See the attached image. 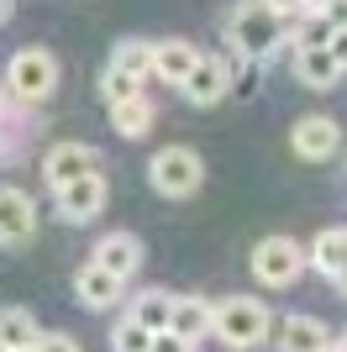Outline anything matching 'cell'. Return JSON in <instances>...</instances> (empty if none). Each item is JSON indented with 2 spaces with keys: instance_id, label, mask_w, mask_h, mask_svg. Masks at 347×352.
<instances>
[{
  "instance_id": "17",
  "label": "cell",
  "mask_w": 347,
  "mask_h": 352,
  "mask_svg": "<svg viewBox=\"0 0 347 352\" xmlns=\"http://www.w3.org/2000/svg\"><path fill=\"white\" fill-rule=\"evenodd\" d=\"M295 79H300L305 89H332L337 79H342V69L332 63L326 47H295Z\"/></svg>"
},
{
  "instance_id": "1",
  "label": "cell",
  "mask_w": 347,
  "mask_h": 352,
  "mask_svg": "<svg viewBox=\"0 0 347 352\" xmlns=\"http://www.w3.org/2000/svg\"><path fill=\"white\" fill-rule=\"evenodd\" d=\"M227 43L237 47L247 63H258L284 43V21H279V11L269 0H242V6H231V16H227Z\"/></svg>"
},
{
  "instance_id": "5",
  "label": "cell",
  "mask_w": 347,
  "mask_h": 352,
  "mask_svg": "<svg viewBox=\"0 0 347 352\" xmlns=\"http://www.w3.org/2000/svg\"><path fill=\"white\" fill-rule=\"evenodd\" d=\"M300 268H305V248L295 242V236H263L258 248H253V279L269 284V289L295 284Z\"/></svg>"
},
{
  "instance_id": "32",
  "label": "cell",
  "mask_w": 347,
  "mask_h": 352,
  "mask_svg": "<svg viewBox=\"0 0 347 352\" xmlns=\"http://www.w3.org/2000/svg\"><path fill=\"white\" fill-rule=\"evenodd\" d=\"M332 284H337V294H347V268H342V274H337Z\"/></svg>"
},
{
  "instance_id": "24",
  "label": "cell",
  "mask_w": 347,
  "mask_h": 352,
  "mask_svg": "<svg viewBox=\"0 0 347 352\" xmlns=\"http://www.w3.org/2000/svg\"><path fill=\"white\" fill-rule=\"evenodd\" d=\"M332 43V21L316 11H305V27H300V47H326Z\"/></svg>"
},
{
  "instance_id": "16",
  "label": "cell",
  "mask_w": 347,
  "mask_h": 352,
  "mask_svg": "<svg viewBox=\"0 0 347 352\" xmlns=\"http://www.w3.org/2000/svg\"><path fill=\"white\" fill-rule=\"evenodd\" d=\"M305 263L316 268V274H326V279H337L347 268V226H326V232L305 248Z\"/></svg>"
},
{
  "instance_id": "22",
  "label": "cell",
  "mask_w": 347,
  "mask_h": 352,
  "mask_svg": "<svg viewBox=\"0 0 347 352\" xmlns=\"http://www.w3.org/2000/svg\"><path fill=\"white\" fill-rule=\"evenodd\" d=\"M147 347H153V331H147V326H137L132 316L111 331V352H147Z\"/></svg>"
},
{
  "instance_id": "29",
  "label": "cell",
  "mask_w": 347,
  "mask_h": 352,
  "mask_svg": "<svg viewBox=\"0 0 347 352\" xmlns=\"http://www.w3.org/2000/svg\"><path fill=\"white\" fill-rule=\"evenodd\" d=\"M295 11H316L321 16V11H326V0H295Z\"/></svg>"
},
{
  "instance_id": "27",
  "label": "cell",
  "mask_w": 347,
  "mask_h": 352,
  "mask_svg": "<svg viewBox=\"0 0 347 352\" xmlns=\"http://www.w3.org/2000/svg\"><path fill=\"white\" fill-rule=\"evenodd\" d=\"M326 21H332V32H347V0H326Z\"/></svg>"
},
{
  "instance_id": "19",
  "label": "cell",
  "mask_w": 347,
  "mask_h": 352,
  "mask_svg": "<svg viewBox=\"0 0 347 352\" xmlns=\"http://www.w3.org/2000/svg\"><path fill=\"white\" fill-rule=\"evenodd\" d=\"M153 116H158V111H153V100H147V95H132V100H116V105H111V126H116L121 137H132V142L153 132Z\"/></svg>"
},
{
  "instance_id": "25",
  "label": "cell",
  "mask_w": 347,
  "mask_h": 352,
  "mask_svg": "<svg viewBox=\"0 0 347 352\" xmlns=\"http://www.w3.org/2000/svg\"><path fill=\"white\" fill-rule=\"evenodd\" d=\"M32 352H79V342L63 337V331H43V337L32 342Z\"/></svg>"
},
{
  "instance_id": "23",
  "label": "cell",
  "mask_w": 347,
  "mask_h": 352,
  "mask_svg": "<svg viewBox=\"0 0 347 352\" xmlns=\"http://www.w3.org/2000/svg\"><path fill=\"white\" fill-rule=\"evenodd\" d=\"M101 95H105V105H116V100L143 95V85H137V79H127V74H116V69H105V74H101Z\"/></svg>"
},
{
  "instance_id": "9",
  "label": "cell",
  "mask_w": 347,
  "mask_h": 352,
  "mask_svg": "<svg viewBox=\"0 0 347 352\" xmlns=\"http://www.w3.org/2000/svg\"><path fill=\"white\" fill-rule=\"evenodd\" d=\"M289 147H295L305 163H326V158H337V147H342V126H337L332 116H300L295 132H289Z\"/></svg>"
},
{
  "instance_id": "26",
  "label": "cell",
  "mask_w": 347,
  "mask_h": 352,
  "mask_svg": "<svg viewBox=\"0 0 347 352\" xmlns=\"http://www.w3.org/2000/svg\"><path fill=\"white\" fill-rule=\"evenodd\" d=\"M147 352H195V342L174 337V331H153V347H147Z\"/></svg>"
},
{
  "instance_id": "6",
  "label": "cell",
  "mask_w": 347,
  "mask_h": 352,
  "mask_svg": "<svg viewBox=\"0 0 347 352\" xmlns=\"http://www.w3.org/2000/svg\"><path fill=\"white\" fill-rule=\"evenodd\" d=\"M53 195H58V216L69 221V226H85V221L105 216V200H111V184H105V174L95 168V174L74 179V184H63V190H53Z\"/></svg>"
},
{
  "instance_id": "30",
  "label": "cell",
  "mask_w": 347,
  "mask_h": 352,
  "mask_svg": "<svg viewBox=\"0 0 347 352\" xmlns=\"http://www.w3.org/2000/svg\"><path fill=\"white\" fill-rule=\"evenodd\" d=\"M269 6H274L279 16H284V11H295V0H269Z\"/></svg>"
},
{
  "instance_id": "28",
  "label": "cell",
  "mask_w": 347,
  "mask_h": 352,
  "mask_svg": "<svg viewBox=\"0 0 347 352\" xmlns=\"http://www.w3.org/2000/svg\"><path fill=\"white\" fill-rule=\"evenodd\" d=\"M326 53H332V63H337V69H347V32H332Z\"/></svg>"
},
{
  "instance_id": "12",
  "label": "cell",
  "mask_w": 347,
  "mask_h": 352,
  "mask_svg": "<svg viewBox=\"0 0 347 352\" xmlns=\"http://www.w3.org/2000/svg\"><path fill=\"white\" fill-rule=\"evenodd\" d=\"M211 321H216V305L211 300H200V294H179L169 310V331L185 342H205L211 337Z\"/></svg>"
},
{
  "instance_id": "34",
  "label": "cell",
  "mask_w": 347,
  "mask_h": 352,
  "mask_svg": "<svg viewBox=\"0 0 347 352\" xmlns=\"http://www.w3.org/2000/svg\"><path fill=\"white\" fill-rule=\"evenodd\" d=\"M326 352H342V347H337V342H332V347H326Z\"/></svg>"
},
{
  "instance_id": "4",
  "label": "cell",
  "mask_w": 347,
  "mask_h": 352,
  "mask_svg": "<svg viewBox=\"0 0 347 352\" xmlns=\"http://www.w3.org/2000/svg\"><path fill=\"white\" fill-rule=\"evenodd\" d=\"M53 85H58V58L43 53V47H27V53H16V58L6 63V89H11V100H21V105L48 100Z\"/></svg>"
},
{
  "instance_id": "21",
  "label": "cell",
  "mask_w": 347,
  "mask_h": 352,
  "mask_svg": "<svg viewBox=\"0 0 347 352\" xmlns=\"http://www.w3.org/2000/svg\"><path fill=\"white\" fill-rule=\"evenodd\" d=\"M105 69H116V74H127V79H137V85H143L147 74H153V43H137V37L116 43V53H111V63H105Z\"/></svg>"
},
{
  "instance_id": "8",
  "label": "cell",
  "mask_w": 347,
  "mask_h": 352,
  "mask_svg": "<svg viewBox=\"0 0 347 352\" xmlns=\"http://www.w3.org/2000/svg\"><path fill=\"white\" fill-rule=\"evenodd\" d=\"M37 236V200L16 184H0V248H21Z\"/></svg>"
},
{
  "instance_id": "33",
  "label": "cell",
  "mask_w": 347,
  "mask_h": 352,
  "mask_svg": "<svg viewBox=\"0 0 347 352\" xmlns=\"http://www.w3.org/2000/svg\"><path fill=\"white\" fill-rule=\"evenodd\" d=\"M337 347H342V352H347V331H342V337H337Z\"/></svg>"
},
{
  "instance_id": "14",
  "label": "cell",
  "mask_w": 347,
  "mask_h": 352,
  "mask_svg": "<svg viewBox=\"0 0 347 352\" xmlns=\"http://www.w3.org/2000/svg\"><path fill=\"white\" fill-rule=\"evenodd\" d=\"M274 342H279V352H326L337 337L316 321V316H284Z\"/></svg>"
},
{
  "instance_id": "3",
  "label": "cell",
  "mask_w": 347,
  "mask_h": 352,
  "mask_svg": "<svg viewBox=\"0 0 347 352\" xmlns=\"http://www.w3.org/2000/svg\"><path fill=\"white\" fill-rule=\"evenodd\" d=\"M147 179H153V190L163 195V200H185V195L200 190L205 179V163L195 147H163V153H153V163H147Z\"/></svg>"
},
{
  "instance_id": "31",
  "label": "cell",
  "mask_w": 347,
  "mask_h": 352,
  "mask_svg": "<svg viewBox=\"0 0 347 352\" xmlns=\"http://www.w3.org/2000/svg\"><path fill=\"white\" fill-rule=\"evenodd\" d=\"M6 21H11V0H0V27H6Z\"/></svg>"
},
{
  "instance_id": "18",
  "label": "cell",
  "mask_w": 347,
  "mask_h": 352,
  "mask_svg": "<svg viewBox=\"0 0 347 352\" xmlns=\"http://www.w3.org/2000/svg\"><path fill=\"white\" fill-rule=\"evenodd\" d=\"M37 337H43V326H37L32 310H21V305L0 310V347H6V352H32Z\"/></svg>"
},
{
  "instance_id": "20",
  "label": "cell",
  "mask_w": 347,
  "mask_h": 352,
  "mask_svg": "<svg viewBox=\"0 0 347 352\" xmlns=\"http://www.w3.org/2000/svg\"><path fill=\"white\" fill-rule=\"evenodd\" d=\"M169 310H174V294L169 289H143L137 300H132V321L147 326V331H169Z\"/></svg>"
},
{
  "instance_id": "13",
  "label": "cell",
  "mask_w": 347,
  "mask_h": 352,
  "mask_svg": "<svg viewBox=\"0 0 347 352\" xmlns=\"http://www.w3.org/2000/svg\"><path fill=\"white\" fill-rule=\"evenodd\" d=\"M74 294H79L85 310H116L121 305V279L105 274L101 263H85L79 274H74Z\"/></svg>"
},
{
  "instance_id": "15",
  "label": "cell",
  "mask_w": 347,
  "mask_h": 352,
  "mask_svg": "<svg viewBox=\"0 0 347 352\" xmlns=\"http://www.w3.org/2000/svg\"><path fill=\"white\" fill-rule=\"evenodd\" d=\"M179 89H185V100H189V105H216L221 95L231 89V74L221 69V58H200L195 69H189V79H185Z\"/></svg>"
},
{
  "instance_id": "10",
  "label": "cell",
  "mask_w": 347,
  "mask_h": 352,
  "mask_svg": "<svg viewBox=\"0 0 347 352\" xmlns=\"http://www.w3.org/2000/svg\"><path fill=\"white\" fill-rule=\"evenodd\" d=\"M90 263H101L105 274H116V279L127 284L137 268H143V242H137V232H105L101 242H95V258Z\"/></svg>"
},
{
  "instance_id": "2",
  "label": "cell",
  "mask_w": 347,
  "mask_h": 352,
  "mask_svg": "<svg viewBox=\"0 0 347 352\" xmlns=\"http://www.w3.org/2000/svg\"><path fill=\"white\" fill-rule=\"evenodd\" d=\"M269 326H274V316H269L263 300H253V294H231V300L216 305L211 337H221L227 347H258V342L269 337Z\"/></svg>"
},
{
  "instance_id": "11",
  "label": "cell",
  "mask_w": 347,
  "mask_h": 352,
  "mask_svg": "<svg viewBox=\"0 0 347 352\" xmlns=\"http://www.w3.org/2000/svg\"><path fill=\"white\" fill-rule=\"evenodd\" d=\"M195 63H200V47L185 43V37H158V43H153V79H163V85L179 89Z\"/></svg>"
},
{
  "instance_id": "7",
  "label": "cell",
  "mask_w": 347,
  "mask_h": 352,
  "mask_svg": "<svg viewBox=\"0 0 347 352\" xmlns=\"http://www.w3.org/2000/svg\"><path fill=\"white\" fill-rule=\"evenodd\" d=\"M101 168V153L85 142H53L43 153V179H48V190H63V184H74V179H85Z\"/></svg>"
}]
</instances>
